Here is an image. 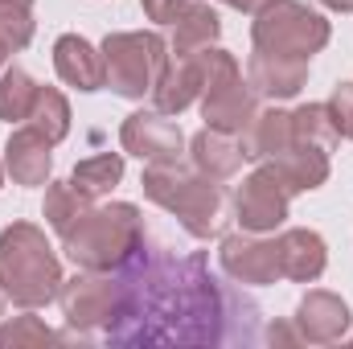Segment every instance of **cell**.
<instances>
[{
    "label": "cell",
    "instance_id": "cell-26",
    "mask_svg": "<svg viewBox=\"0 0 353 349\" xmlns=\"http://www.w3.org/2000/svg\"><path fill=\"white\" fill-rule=\"evenodd\" d=\"M33 0H0V41L17 54L33 41Z\"/></svg>",
    "mask_w": 353,
    "mask_h": 349
},
{
    "label": "cell",
    "instance_id": "cell-5",
    "mask_svg": "<svg viewBox=\"0 0 353 349\" xmlns=\"http://www.w3.org/2000/svg\"><path fill=\"white\" fill-rule=\"evenodd\" d=\"M99 50H103V66H107V87L115 90L119 99L152 94L165 62H169V41L157 29L107 33Z\"/></svg>",
    "mask_w": 353,
    "mask_h": 349
},
{
    "label": "cell",
    "instance_id": "cell-19",
    "mask_svg": "<svg viewBox=\"0 0 353 349\" xmlns=\"http://www.w3.org/2000/svg\"><path fill=\"white\" fill-rule=\"evenodd\" d=\"M267 165H275V173L283 177V185L296 193H312L329 181V152L308 148V144H288L279 157H271Z\"/></svg>",
    "mask_w": 353,
    "mask_h": 349
},
{
    "label": "cell",
    "instance_id": "cell-24",
    "mask_svg": "<svg viewBox=\"0 0 353 349\" xmlns=\"http://www.w3.org/2000/svg\"><path fill=\"white\" fill-rule=\"evenodd\" d=\"M37 90H41V83H33V74L25 66H4L0 70V119L25 123L37 103Z\"/></svg>",
    "mask_w": 353,
    "mask_h": 349
},
{
    "label": "cell",
    "instance_id": "cell-13",
    "mask_svg": "<svg viewBox=\"0 0 353 349\" xmlns=\"http://www.w3.org/2000/svg\"><path fill=\"white\" fill-rule=\"evenodd\" d=\"M247 83L259 99L271 103H283V99H296L304 83H308V62L304 58H283V54H263V50H251L247 58Z\"/></svg>",
    "mask_w": 353,
    "mask_h": 349
},
{
    "label": "cell",
    "instance_id": "cell-10",
    "mask_svg": "<svg viewBox=\"0 0 353 349\" xmlns=\"http://www.w3.org/2000/svg\"><path fill=\"white\" fill-rule=\"evenodd\" d=\"M218 263H222V271H226L234 283H247V288H271L275 279H283V271H279V251H275V239L251 235V230L222 235Z\"/></svg>",
    "mask_w": 353,
    "mask_h": 349
},
{
    "label": "cell",
    "instance_id": "cell-25",
    "mask_svg": "<svg viewBox=\"0 0 353 349\" xmlns=\"http://www.w3.org/2000/svg\"><path fill=\"white\" fill-rule=\"evenodd\" d=\"M25 123L37 128L50 144H62V140L70 136V103H66V94H62L58 87H41L37 90V103H33V111H29Z\"/></svg>",
    "mask_w": 353,
    "mask_h": 349
},
{
    "label": "cell",
    "instance_id": "cell-14",
    "mask_svg": "<svg viewBox=\"0 0 353 349\" xmlns=\"http://www.w3.org/2000/svg\"><path fill=\"white\" fill-rule=\"evenodd\" d=\"M275 251H279V271L292 283H316L329 267V247L316 230L308 226H288L275 235Z\"/></svg>",
    "mask_w": 353,
    "mask_h": 349
},
{
    "label": "cell",
    "instance_id": "cell-35",
    "mask_svg": "<svg viewBox=\"0 0 353 349\" xmlns=\"http://www.w3.org/2000/svg\"><path fill=\"white\" fill-rule=\"evenodd\" d=\"M0 189H4V161H0Z\"/></svg>",
    "mask_w": 353,
    "mask_h": 349
},
{
    "label": "cell",
    "instance_id": "cell-9",
    "mask_svg": "<svg viewBox=\"0 0 353 349\" xmlns=\"http://www.w3.org/2000/svg\"><path fill=\"white\" fill-rule=\"evenodd\" d=\"M119 144L128 157H140L144 165H169L185 157V132L165 111H132L119 128Z\"/></svg>",
    "mask_w": 353,
    "mask_h": 349
},
{
    "label": "cell",
    "instance_id": "cell-7",
    "mask_svg": "<svg viewBox=\"0 0 353 349\" xmlns=\"http://www.w3.org/2000/svg\"><path fill=\"white\" fill-rule=\"evenodd\" d=\"M58 304L74 333H90V329L111 333L115 321L128 317L132 308V288L123 279H111V271H79L74 279H62Z\"/></svg>",
    "mask_w": 353,
    "mask_h": 349
},
{
    "label": "cell",
    "instance_id": "cell-15",
    "mask_svg": "<svg viewBox=\"0 0 353 349\" xmlns=\"http://www.w3.org/2000/svg\"><path fill=\"white\" fill-rule=\"evenodd\" d=\"M54 70L66 87L74 90H103L107 87V66H103V50H94L87 37L79 33H62L54 41Z\"/></svg>",
    "mask_w": 353,
    "mask_h": 349
},
{
    "label": "cell",
    "instance_id": "cell-31",
    "mask_svg": "<svg viewBox=\"0 0 353 349\" xmlns=\"http://www.w3.org/2000/svg\"><path fill=\"white\" fill-rule=\"evenodd\" d=\"M271 341H300V333L288 325H271Z\"/></svg>",
    "mask_w": 353,
    "mask_h": 349
},
{
    "label": "cell",
    "instance_id": "cell-3",
    "mask_svg": "<svg viewBox=\"0 0 353 349\" xmlns=\"http://www.w3.org/2000/svg\"><path fill=\"white\" fill-rule=\"evenodd\" d=\"M0 279L8 300L25 312H37L62 292V263L50 247L46 230L33 222H12L0 230Z\"/></svg>",
    "mask_w": 353,
    "mask_h": 349
},
{
    "label": "cell",
    "instance_id": "cell-17",
    "mask_svg": "<svg viewBox=\"0 0 353 349\" xmlns=\"http://www.w3.org/2000/svg\"><path fill=\"white\" fill-rule=\"evenodd\" d=\"M197 94H201V62H197V54H169V62H165V70H161V79L152 87L157 111L181 115L189 103H197Z\"/></svg>",
    "mask_w": 353,
    "mask_h": 349
},
{
    "label": "cell",
    "instance_id": "cell-27",
    "mask_svg": "<svg viewBox=\"0 0 353 349\" xmlns=\"http://www.w3.org/2000/svg\"><path fill=\"white\" fill-rule=\"evenodd\" d=\"M46 341H62V337L46 329L37 317H12L8 325H0V346H46Z\"/></svg>",
    "mask_w": 353,
    "mask_h": 349
},
{
    "label": "cell",
    "instance_id": "cell-8",
    "mask_svg": "<svg viewBox=\"0 0 353 349\" xmlns=\"http://www.w3.org/2000/svg\"><path fill=\"white\" fill-rule=\"evenodd\" d=\"M288 206H292V189L267 161H259V169L243 177V185L234 189V222L239 230L251 235H275L288 222Z\"/></svg>",
    "mask_w": 353,
    "mask_h": 349
},
{
    "label": "cell",
    "instance_id": "cell-34",
    "mask_svg": "<svg viewBox=\"0 0 353 349\" xmlns=\"http://www.w3.org/2000/svg\"><path fill=\"white\" fill-rule=\"evenodd\" d=\"M8 54H12V50H8V46H4V41H0V70H4V66H8Z\"/></svg>",
    "mask_w": 353,
    "mask_h": 349
},
{
    "label": "cell",
    "instance_id": "cell-33",
    "mask_svg": "<svg viewBox=\"0 0 353 349\" xmlns=\"http://www.w3.org/2000/svg\"><path fill=\"white\" fill-rule=\"evenodd\" d=\"M4 308H8V288H4V279H0V317H4Z\"/></svg>",
    "mask_w": 353,
    "mask_h": 349
},
{
    "label": "cell",
    "instance_id": "cell-29",
    "mask_svg": "<svg viewBox=\"0 0 353 349\" xmlns=\"http://www.w3.org/2000/svg\"><path fill=\"white\" fill-rule=\"evenodd\" d=\"M189 4H193V0H140L144 17H148V21H157V25H173Z\"/></svg>",
    "mask_w": 353,
    "mask_h": 349
},
{
    "label": "cell",
    "instance_id": "cell-18",
    "mask_svg": "<svg viewBox=\"0 0 353 349\" xmlns=\"http://www.w3.org/2000/svg\"><path fill=\"white\" fill-rule=\"evenodd\" d=\"M243 157L247 161H271V157H279L288 144H296L292 140V111H283V107H259L255 111V119L243 128Z\"/></svg>",
    "mask_w": 353,
    "mask_h": 349
},
{
    "label": "cell",
    "instance_id": "cell-28",
    "mask_svg": "<svg viewBox=\"0 0 353 349\" xmlns=\"http://www.w3.org/2000/svg\"><path fill=\"white\" fill-rule=\"evenodd\" d=\"M329 111H333V123H337L341 140H353V83H337L333 87Z\"/></svg>",
    "mask_w": 353,
    "mask_h": 349
},
{
    "label": "cell",
    "instance_id": "cell-20",
    "mask_svg": "<svg viewBox=\"0 0 353 349\" xmlns=\"http://www.w3.org/2000/svg\"><path fill=\"white\" fill-rule=\"evenodd\" d=\"M218 33H222V17L205 0H193L173 21V46H169V54H197L205 46H218Z\"/></svg>",
    "mask_w": 353,
    "mask_h": 349
},
{
    "label": "cell",
    "instance_id": "cell-30",
    "mask_svg": "<svg viewBox=\"0 0 353 349\" xmlns=\"http://www.w3.org/2000/svg\"><path fill=\"white\" fill-rule=\"evenodd\" d=\"M222 4H230V8H239V12H263L267 4H275V0H222Z\"/></svg>",
    "mask_w": 353,
    "mask_h": 349
},
{
    "label": "cell",
    "instance_id": "cell-16",
    "mask_svg": "<svg viewBox=\"0 0 353 349\" xmlns=\"http://www.w3.org/2000/svg\"><path fill=\"white\" fill-rule=\"evenodd\" d=\"M243 140L234 136V132H222V128H201V132H193L189 136V165L197 169V173L214 177V181H226V177H234L243 169Z\"/></svg>",
    "mask_w": 353,
    "mask_h": 349
},
{
    "label": "cell",
    "instance_id": "cell-22",
    "mask_svg": "<svg viewBox=\"0 0 353 349\" xmlns=\"http://www.w3.org/2000/svg\"><path fill=\"white\" fill-rule=\"evenodd\" d=\"M90 206H94V201H90L83 189L70 185V177H66V181H46V206H41V214H46V222L54 226L58 239L87 214Z\"/></svg>",
    "mask_w": 353,
    "mask_h": 349
},
{
    "label": "cell",
    "instance_id": "cell-12",
    "mask_svg": "<svg viewBox=\"0 0 353 349\" xmlns=\"http://www.w3.org/2000/svg\"><path fill=\"white\" fill-rule=\"evenodd\" d=\"M4 173L12 177V185H25V189L46 185L54 173V144L37 128L21 123L4 144Z\"/></svg>",
    "mask_w": 353,
    "mask_h": 349
},
{
    "label": "cell",
    "instance_id": "cell-4",
    "mask_svg": "<svg viewBox=\"0 0 353 349\" xmlns=\"http://www.w3.org/2000/svg\"><path fill=\"white\" fill-rule=\"evenodd\" d=\"M197 62H201V94H197L201 119L210 128L243 136V128L259 111V94L243 79L234 54L222 50V46H205V50H197Z\"/></svg>",
    "mask_w": 353,
    "mask_h": 349
},
{
    "label": "cell",
    "instance_id": "cell-1",
    "mask_svg": "<svg viewBox=\"0 0 353 349\" xmlns=\"http://www.w3.org/2000/svg\"><path fill=\"white\" fill-rule=\"evenodd\" d=\"M140 185H144L148 201L169 210L185 226V235H193L201 243L222 239V230H226V193L214 177L197 173L185 161H169V165H148Z\"/></svg>",
    "mask_w": 353,
    "mask_h": 349
},
{
    "label": "cell",
    "instance_id": "cell-23",
    "mask_svg": "<svg viewBox=\"0 0 353 349\" xmlns=\"http://www.w3.org/2000/svg\"><path fill=\"white\" fill-rule=\"evenodd\" d=\"M119 181H123V152H99V157H87V161H79L74 173H70V185L83 189L90 201L107 197Z\"/></svg>",
    "mask_w": 353,
    "mask_h": 349
},
{
    "label": "cell",
    "instance_id": "cell-21",
    "mask_svg": "<svg viewBox=\"0 0 353 349\" xmlns=\"http://www.w3.org/2000/svg\"><path fill=\"white\" fill-rule=\"evenodd\" d=\"M292 140L308 144V148H321V152H333L341 144V132L333 123L329 103H304V107H296L292 111Z\"/></svg>",
    "mask_w": 353,
    "mask_h": 349
},
{
    "label": "cell",
    "instance_id": "cell-2",
    "mask_svg": "<svg viewBox=\"0 0 353 349\" xmlns=\"http://www.w3.org/2000/svg\"><path fill=\"white\" fill-rule=\"evenodd\" d=\"M144 247V218L132 201L90 206L62 235V251L79 271H123Z\"/></svg>",
    "mask_w": 353,
    "mask_h": 349
},
{
    "label": "cell",
    "instance_id": "cell-6",
    "mask_svg": "<svg viewBox=\"0 0 353 349\" xmlns=\"http://www.w3.org/2000/svg\"><path fill=\"white\" fill-rule=\"evenodd\" d=\"M333 37V25L300 4V0H275L267 4L263 12H255V25H251V46L263 50V54H283V58H304L312 62V54H321Z\"/></svg>",
    "mask_w": 353,
    "mask_h": 349
},
{
    "label": "cell",
    "instance_id": "cell-32",
    "mask_svg": "<svg viewBox=\"0 0 353 349\" xmlns=\"http://www.w3.org/2000/svg\"><path fill=\"white\" fill-rule=\"evenodd\" d=\"M325 8H333V12H353V0H321Z\"/></svg>",
    "mask_w": 353,
    "mask_h": 349
},
{
    "label": "cell",
    "instance_id": "cell-11",
    "mask_svg": "<svg viewBox=\"0 0 353 349\" xmlns=\"http://www.w3.org/2000/svg\"><path fill=\"white\" fill-rule=\"evenodd\" d=\"M350 321H353L350 304L337 292H325V288L304 292V300L296 304V317H292L300 341H308V346H333V341H341L350 333Z\"/></svg>",
    "mask_w": 353,
    "mask_h": 349
}]
</instances>
